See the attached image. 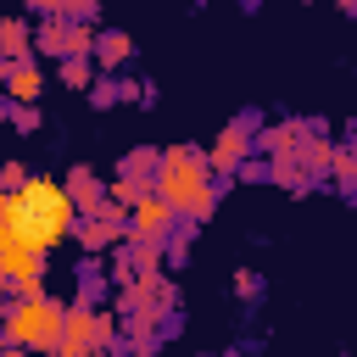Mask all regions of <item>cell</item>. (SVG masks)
<instances>
[{
    "label": "cell",
    "instance_id": "obj_1",
    "mask_svg": "<svg viewBox=\"0 0 357 357\" xmlns=\"http://www.w3.org/2000/svg\"><path fill=\"white\" fill-rule=\"evenodd\" d=\"M73 223H78V206L67 201V190L56 178H22L11 190V229H6V240H17V245L45 257L50 245H61L73 234Z\"/></svg>",
    "mask_w": 357,
    "mask_h": 357
},
{
    "label": "cell",
    "instance_id": "obj_2",
    "mask_svg": "<svg viewBox=\"0 0 357 357\" xmlns=\"http://www.w3.org/2000/svg\"><path fill=\"white\" fill-rule=\"evenodd\" d=\"M156 195L178 218H201L212 206V167L190 151H162L156 156Z\"/></svg>",
    "mask_w": 357,
    "mask_h": 357
},
{
    "label": "cell",
    "instance_id": "obj_3",
    "mask_svg": "<svg viewBox=\"0 0 357 357\" xmlns=\"http://www.w3.org/2000/svg\"><path fill=\"white\" fill-rule=\"evenodd\" d=\"M61 301H50V296H22L17 307H6V335H11V346H33V351H50L56 340H61Z\"/></svg>",
    "mask_w": 357,
    "mask_h": 357
},
{
    "label": "cell",
    "instance_id": "obj_4",
    "mask_svg": "<svg viewBox=\"0 0 357 357\" xmlns=\"http://www.w3.org/2000/svg\"><path fill=\"white\" fill-rule=\"evenodd\" d=\"M173 218H178V212H173L162 195H156V201H145V195H139V201H134V218H128V229H134V240H162V234L173 229Z\"/></svg>",
    "mask_w": 357,
    "mask_h": 357
},
{
    "label": "cell",
    "instance_id": "obj_5",
    "mask_svg": "<svg viewBox=\"0 0 357 357\" xmlns=\"http://www.w3.org/2000/svg\"><path fill=\"white\" fill-rule=\"evenodd\" d=\"M61 190H67V201H73V206H89V212H100V184H95V173H89V167H73Z\"/></svg>",
    "mask_w": 357,
    "mask_h": 357
},
{
    "label": "cell",
    "instance_id": "obj_6",
    "mask_svg": "<svg viewBox=\"0 0 357 357\" xmlns=\"http://www.w3.org/2000/svg\"><path fill=\"white\" fill-rule=\"evenodd\" d=\"M6 95H11V100H22V106H28V100H39V73H33L28 61H17V67L6 73Z\"/></svg>",
    "mask_w": 357,
    "mask_h": 357
},
{
    "label": "cell",
    "instance_id": "obj_7",
    "mask_svg": "<svg viewBox=\"0 0 357 357\" xmlns=\"http://www.w3.org/2000/svg\"><path fill=\"white\" fill-rule=\"evenodd\" d=\"M0 56H11V61L28 56V28H22V17H0Z\"/></svg>",
    "mask_w": 357,
    "mask_h": 357
},
{
    "label": "cell",
    "instance_id": "obj_8",
    "mask_svg": "<svg viewBox=\"0 0 357 357\" xmlns=\"http://www.w3.org/2000/svg\"><path fill=\"white\" fill-rule=\"evenodd\" d=\"M240 156H245V134H240V128H223L218 145H212V167H234Z\"/></svg>",
    "mask_w": 357,
    "mask_h": 357
},
{
    "label": "cell",
    "instance_id": "obj_9",
    "mask_svg": "<svg viewBox=\"0 0 357 357\" xmlns=\"http://www.w3.org/2000/svg\"><path fill=\"white\" fill-rule=\"evenodd\" d=\"M73 229H78V223H73ZM117 234H123V229H117V212H106V218H95V223H84V229H78V240H84V245H112Z\"/></svg>",
    "mask_w": 357,
    "mask_h": 357
},
{
    "label": "cell",
    "instance_id": "obj_10",
    "mask_svg": "<svg viewBox=\"0 0 357 357\" xmlns=\"http://www.w3.org/2000/svg\"><path fill=\"white\" fill-rule=\"evenodd\" d=\"M89 50H95V56H100L106 67H117V61H128V39H123V33H100V39L89 45Z\"/></svg>",
    "mask_w": 357,
    "mask_h": 357
},
{
    "label": "cell",
    "instance_id": "obj_11",
    "mask_svg": "<svg viewBox=\"0 0 357 357\" xmlns=\"http://www.w3.org/2000/svg\"><path fill=\"white\" fill-rule=\"evenodd\" d=\"M61 78H67V84H89V61H84V56H67Z\"/></svg>",
    "mask_w": 357,
    "mask_h": 357
},
{
    "label": "cell",
    "instance_id": "obj_12",
    "mask_svg": "<svg viewBox=\"0 0 357 357\" xmlns=\"http://www.w3.org/2000/svg\"><path fill=\"white\" fill-rule=\"evenodd\" d=\"M39 11H50V17H61V11H89V0H33Z\"/></svg>",
    "mask_w": 357,
    "mask_h": 357
},
{
    "label": "cell",
    "instance_id": "obj_13",
    "mask_svg": "<svg viewBox=\"0 0 357 357\" xmlns=\"http://www.w3.org/2000/svg\"><path fill=\"white\" fill-rule=\"evenodd\" d=\"M22 178H28V173H22V167H17V162H6V167H0V190H17V184H22Z\"/></svg>",
    "mask_w": 357,
    "mask_h": 357
},
{
    "label": "cell",
    "instance_id": "obj_14",
    "mask_svg": "<svg viewBox=\"0 0 357 357\" xmlns=\"http://www.w3.org/2000/svg\"><path fill=\"white\" fill-rule=\"evenodd\" d=\"M268 145H273V151H290V145H296V128H273Z\"/></svg>",
    "mask_w": 357,
    "mask_h": 357
},
{
    "label": "cell",
    "instance_id": "obj_15",
    "mask_svg": "<svg viewBox=\"0 0 357 357\" xmlns=\"http://www.w3.org/2000/svg\"><path fill=\"white\" fill-rule=\"evenodd\" d=\"M6 229H11V190H0V240H6Z\"/></svg>",
    "mask_w": 357,
    "mask_h": 357
},
{
    "label": "cell",
    "instance_id": "obj_16",
    "mask_svg": "<svg viewBox=\"0 0 357 357\" xmlns=\"http://www.w3.org/2000/svg\"><path fill=\"white\" fill-rule=\"evenodd\" d=\"M307 162H312V167H324V162H329V145H318V139H312V145H307Z\"/></svg>",
    "mask_w": 357,
    "mask_h": 357
},
{
    "label": "cell",
    "instance_id": "obj_17",
    "mask_svg": "<svg viewBox=\"0 0 357 357\" xmlns=\"http://www.w3.org/2000/svg\"><path fill=\"white\" fill-rule=\"evenodd\" d=\"M50 357H67V351H61V346H50Z\"/></svg>",
    "mask_w": 357,
    "mask_h": 357
},
{
    "label": "cell",
    "instance_id": "obj_18",
    "mask_svg": "<svg viewBox=\"0 0 357 357\" xmlns=\"http://www.w3.org/2000/svg\"><path fill=\"white\" fill-rule=\"evenodd\" d=\"M0 357H22V351H0Z\"/></svg>",
    "mask_w": 357,
    "mask_h": 357
}]
</instances>
